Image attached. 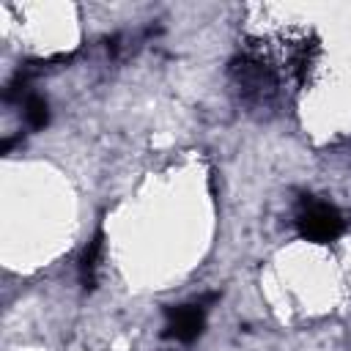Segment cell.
Segmentation results:
<instances>
[{
	"mask_svg": "<svg viewBox=\"0 0 351 351\" xmlns=\"http://www.w3.org/2000/svg\"><path fill=\"white\" fill-rule=\"evenodd\" d=\"M25 121H27L30 129H44L49 123V104H47L44 96L30 93L25 99Z\"/></svg>",
	"mask_w": 351,
	"mask_h": 351,
	"instance_id": "5b68a950",
	"label": "cell"
},
{
	"mask_svg": "<svg viewBox=\"0 0 351 351\" xmlns=\"http://www.w3.org/2000/svg\"><path fill=\"white\" fill-rule=\"evenodd\" d=\"M101 250H104V233L99 230V233L88 241V247H85V252H82V258H80V280H82L85 288H93V285H96V271H99Z\"/></svg>",
	"mask_w": 351,
	"mask_h": 351,
	"instance_id": "277c9868",
	"label": "cell"
},
{
	"mask_svg": "<svg viewBox=\"0 0 351 351\" xmlns=\"http://www.w3.org/2000/svg\"><path fill=\"white\" fill-rule=\"evenodd\" d=\"M219 293H208L197 302H186V304H176V307H165V337L176 340V343H195L203 329H206V304L214 302Z\"/></svg>",
	"mask_w": 351,
	"mask_h": 351,
	"instance_id": "7a4b0ae2",
	"label": "cell"
},
{
	"mask_svg": "<svg viewBox=\"0 0 351 351\" xmlns=\"http://www.w3.org/2000/svg\"><path fill=\"white\" fill-rule=\"evenodd\" d=\"M230 74L236 77L239 88L244 90V96H255V99H266L269 93H274V74L266 63L252 60V58H239L230 66Z\"/></svg>",
	"mask_w": 351,
	"mask_h": 351,
	"instance_id": "3957f363",
	"label": "cell"
},
{
	"mask_svg": "<svg viewBox=\"0 0 351 351\" xmlns=\"http://www.w3.org/2000/svg\"><path fill=\"white\" fill-rule=\"evenodd\" d=\"M296 230L302 239H307L313 244H329L346 230V219L332 203L307 197V200H302V206L296 211Z\"/></svg>",
	"mask_w": 351,
	"mask_h": 351,
	"instance_id": "6da1fadb",
	"label": "cell"
}]
</instances>
